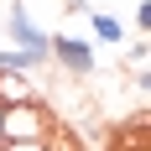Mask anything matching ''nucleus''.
<instances>
[{"label":"nucleus","instance_id":"f257e3e1","mask_svg":"<svg viewBox=\"0 0 151 151\" xmlns=\"http://www.w3.org/2000/svg\"><path fill=\"white\" fill-rule=\"evenodd\" d=\"M52 109L47 99H26V104H0V146H26V141H47L52 130Z\"/></svg>","mask_w":151,"mask_h":151},{"label":"nucleus","instance_id":"f03ea898","mask_svg":"<svg viewBox=\"0 0 151 151\" xmlns=\"http://www.w3.org/2000/svg\"><path fill=\"white\" fill-rule=\"evenodd\" d=\"M5 37H11L16 47H26V52H52V31L37 26V16H31L26 5H11V11H5Z\"/></svg>","mask_w":151,"mask_h":151},{"label":"nucleus","instance_id":"7ed1b4c3","mask_svg":"<svg viewBox=\"0 0 151 151\" xmlns=\"http://www.w3.org/2000/svg\"><path fill=\"white\" fill-rule=\"evenodd\" d=\"M52 58L68 68V73H94V47L89 42H78V37H52Z\"/></svg>","mask_w":151,"mask_h":151},{"label":"nucleus","instance_id":"20e7f679","mask_svg":"<svg viewBox=\"0 0 151 151\" xmlns=\"http://www.w3.org/2000/svg\"><path fill=\"white\" fill-rule=\"evenodd\" d=\"M47 52H26V47H0V73H37Z\"/></svg>","mask_w":151,"mask_h":151},{"label":"nucleus","instance_id":"39448f33","mask_svg":"<svg viewBox=\"0 0 151 151\" xmlns=\"http://www.w3.org/2000/svg\"><path fill=\"white\" fill-rule=\"evenodd\" d=\"M26 99H42V94H31L26 73H0V104H26Z\"/></svg>","mask_w":151,"mask_h":151},{"label":"nucleus","instance_id":"423d86ee","mask_svg":"<svg viewBox=\"0 0 151 151\" xmlns=\"http://www.w3.org/2000/svg\"><path fill=\"white\" fill-rule=\"evenodd\" d=\"M89 26H94V37H99V42H120V37H125V26H120L109 11H89Z\"/></svg>","mask_w":151,"mask_h":151},{"label":"nucleus","instance_id":"0eeeda50","mask_svg":"<svg viewBox=\"0 0 151 151\" xmlns=\"http://www.w3.org/2000/svg\"><path fill=\"white\" fill-rule=\"evenodd\" d=\"M47 151H83V141L73 136V130H58V125H52V130H47V141H42Z\"/></svg>","mask_w":151,"mask_h":151},{"label":"nucleus","instance_id":"6e6552de","mask_svg":"<svg viewBox=\"0 0 151 151\" xmlns=\"http://www.w3.org/2000/svg\"><path fill=\"white\" fill-rule=\"evenodd\" d=\"M146 58H151V47H146V42H136V47H130V58H125V63H130L136 73H146Z\"/></svg>","mask_w":151,"mask_h":151},{"label":"nucleus","instance_id":"1a4fd4ad","mask_svg":"<svg viewBox=\"0 0 151 151\" xmlns=\"http://www.w3.org/2000/svg\"><path fill=\"white\" fill-rule=\"evenodd\" d=\"M136 26H141V31L151 26V0H136Z\"/></svg>","mask_w":151,"mask_h":151},{"label":"nucleus","instance_id":"9d476101","mask_svg":"<svg viewBox=\"0 0 151 151\" xmlns=\"http://www.w3.org/2000/svg\"><path fill=\"white\" fill-rule=\"evenodd\" d=\"M0 151H47L42 141H26V146H0Z\"/></svg>","mask_w":151,"mask_h":151},{"label":"nucleus","instance_id":"9b49d317","mask_svg":"<svg viewBox=\"0 0 151 151\" xmlns=\"http://www.w3.org/2000/svg\"><path fill=\"white\" fill-rule=\"evenodd\" d=\"M115 151H125V146H115Z\"/></svg>","mask_w":151,"mask_h":151}]
</instances>
